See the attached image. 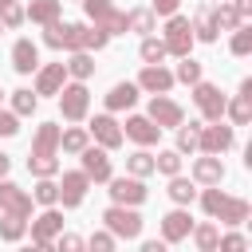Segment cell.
I'll use <instances>...</instances> for the list:
<instances>
[{"label":"cell","mask_w":252,"mask_h":252,"mask_svg":"<svg viewBox=\"0 0 252 252\" xmlns=\"http://www.w3.org/2000/svg\"><path fill=\"white\" fill-rule=\"evenodd\" d=\"M55 150H59V126H55V122H43V126L35 130L32 154H39V158H55Z\"/></svg>","instance_id":"22"},{"label":"cell","mask_w":252,"mask_h":252,"mask_svg":"<svg viewBox=\"0 0 252 252\" xmlns=\"http://www.w3.org/2000/svg\"><path fill=\"white\" fill-rule=\"evenodd\" d=\"M228 47H232V55H248V51H252V28H248V24H236Z\"/></svg>","instance_id":"38"},{"label":"cell","mask_w":252,"mask_h":252,"mask_svg":"<svg viewBox=\"0 0 252 252\" xmlns=\"http://www.w3.org/2000/svg\"><path fill=\"white\" fill-rule=\"evenodd\" d=\"M87 244H91V248H98V252H110V248H114V232H110V228H106V232H94Z\"/></svg>","instance_id":"45"},{"label":"cell","mask_w":252,"mask_h":252,"mask_svg":"<svg viewBox=\"0 0 252 252\" xmlns=\"http://www.w3.org/2000/svg\"><path fill=\"white\" fill-rule=\"evenodd\" d=\"M173 83H177L173 71H165L161 63H146L142 75H138V91H150V94H169Z\"/></svg>","instance_id":"13"},{"label":"cell","mask_w":252,"mask_h":252,"mask_svg":"<svg viewBox=\"0 0 252 252\" xmlns=\"http://www.w3.org/2000/svg\"><path fill=\"white\" fill-rule=\"evenodd\" d=\"M110 201L114 205H142L146 201V185H142V177H110Z\"/></svg>","instance_id":"10"},{"label":"cell","mask_w":252,"mask_h":252,"mask_svg":"<svg viewBox=\"0 0 252 252\" xmlns=\"http://www.w3.org/2000/svg\"><path fill=\"white\" fill-rule=\"evenodd\" d=\"M189 28H193V39H205V43H213V39H217V20H213V4H201Z\"/></svg>","instance_id":"23"},{"label":"cell","mask_w":252,"mask_h":252,"mask_svg":"<svg viewBox=\"0 0 252 252\" xmlns=\"http://www.w3.org/2000/svg\"><path fill=\"white\" fill-rule=\"evenodd\" d=\"M138 55H142L146 63H161V59H165V43H161L158 35H146L142 47H138Z\"/></svg>","instance_id":"39"},{"label":"cell","mask_w":252,"mask_h":252,"mask_svg":"<svg viewBox=\"0 0 252 252\" xmlns=\"http://www.w3.org/2000/svg\"><path fill=\"white\" fill-rule=\"evenodd\" d=\"M165 193H169V201H173V205H193V201H197V181H193V177H181V173H173Z\"/></svg>","instance_id":"25"},{"label":"cell","mask_w":252,"mask_h":252,"mask_svg":"<svg viewBox=\"0 0 252 252\" xmlns=\"http://www.w3.org/2000/svg\"><path fill=\"white\" fill-rule=\"evenodd\" d=\"M232 8H236V16H240V20H252V0H236Z\"/></svg>","instance_id":"49"},{"label":"cell","mask_w":252,"mask_h":252,"mask_svg":"<svg viewBox=\"0 0 252 252\" xmlns=\"http://www.w3.org/2000/svg\"><path fill=\"white\" fill-rule=\"evenodd\" d=\"M83 8H87V16H91L94 24H102V20L114 12V4H110V0H83Z\"/></svg>","instance_id":"43"},{"label":"cell","mask_w":252,"mask_h":252,"mask_svg":"<svg viewBox=\"0 0 252 252\" xmlns=\"http://www.w3.org/2000/svg\"><path fill=\"white\" fill-rule=\"evenodd\" d=\"M142 252H165V244H161V240H146V244H142Z\"/></svg>","instance_id":"50"},{"label":"cell","mask_w":252,"mask_h":252,"mask_svg":"<svg viewBox=\"0 0 252 252\" xmlns=\"http://www.w3.org/2000/svg\"><path fill=\"white\" fill-rule=\"evenodd\" d=\"M55 232H63V213L55 205H43V213L32 220V244L35 248H51Z\"/></svg>","instance_id":"7"},{"label":"cell","mask_w":252,"mask_h":252,"mask_svg":"<svg viewBox=\"0 0 252 252\" xmlns=\"http://www.w3.org/2000/svg\"><path fill=\"white\" fill-rule=\"evenodd\" d=\"M177 4H181V0H150V12H154V16H173Z\"/></svg>","instance_id":"47"},{"label":"cell","mask_w":252,"mask_h":252,"mask_svg":"<svg viewBox=\"0 0 252 252\" xmlns=\"http://www.w3.org/2000/svg\"><path fill=\"white\" fill-rule=\"evenodd\" d=\"M154 173H165V177L181 173V154H177V150H161V154L154 158Z\"/></svg>","instance_id":"35"},{"label":"cell","mask_w":252,"mask_h":252,"mask_svg":"<svg viewBox=\"0 0 252 252\" xmlns=\"http://www.w3.org/2000/svg\"><path fill=\"white\" fill-rule=\"evenodd\" d=\"M224 114L232 118V126H248V118H252V79H244L240 94L232 102H224Z\"/></svg>","instance_id":"18"},{"label":"cell","mask_w":252,"mask_h":252,"mask_svg":"<svg viewBox=\"0 0 252 252\" xmlns=\"http://www.w3.org/2000/svg\"><path fill=\"white\" fill-rule=\"evenodd\" d=\"M126 32H142V35H150V32H154V12H150V8H134V12H126Z\"/></svg>","instance_id":"31"},{"label":"cell","mask_w":252,"mask_h":252,"mask_svg":"<svg viewBox=\"0 0 252 252\" xmlns=\"http://www.w3.org/2000/svg\"><path fill=\"white\" fill-rule=\"evenodd\" d=\"M20 134V114L16 110H0V138H12Z\"/></svg>","instance_id":"44"},{"label":"cell","mask_w":252,"mask_h":252,"mask_svg":"<svg viewBox=\"0 0 252 252\" xmlns=\"http://www.w3.org/2000/svg\"><path fill=\"white\" fill-rule=\"evenodd\" d=\"M138 102V83H114L106 94V110H130Z\"/></svg>","instance_id":"24"},{"label":"cell","mask_w":252,"mask_h":252,"mask_svg":"<svg viewBox=\"0 0 252 252\" xmlns=\"http://www.w3.org/2000/svg\"><path fill=\"white\" fill-rule=\"evenodd\" d=\"M55 185H59V201H63V209H75V205H83L91 177H87L83 169H75V173H63V181H55Z\"/></svg>","instance_id":"14"},{"label":"cell","mask_w":252,"mask_h":252,"mask_svg":"<svg viewBox=\"0 0 252 252\" xmlns=\"http://www.w3.org/2000/svg\"><path fill=\"white\" fill-rule=\"evenodd\" d=\"M102 224L114 232V240H138L142 236V217L134 213V205H110L102 213Z\"/></svg>","instance_id":"3"},{"label":"cell","mask_w":252,"mask_h":252,"mask_svg":"<svg viewBox=\"0 0 252 252\" xmlns=\"http://www.w3.org/2000/svg\"><path fill=\"white\" fill-rule=\"evenodd\" d=\"M43 43L55 47V51H87V24H63V20H51L43 24Z\"/></svg>","instance_id":"2"},{"label":"cell","mask_w":252,"mask_h":252,"mask_svg":"<svg viewBox=\"0 0 252 252\" xmlns=\"http://www.w3.org/2000/svg\"><path fill=\"white\" fill-rule=\"evenodd\" d=\"M201 209L220 224H244L248 220V201L244 197H228L220 189H205L201 193Z\"/></svg>","instance_id":"1"},{"label":"cell","mask_w":252,"mask_h":252,"mask_svg":"<svg viewBox=\"0 0 252 252\" xmlns=\"http://www.w3.org/2000/svg\"><path fill=\"white\" fill-rule=\"evenodd\" d=\"M59 0H32L28 8H24V20H32V24H51V20H59Z\"/></svg>","instance_id":"26"},{"label":"cell","mask_w":252,"mask_h":252,"mask_svg":"<svg viewBox=\"0 0 252 252\" xmlns=\"http://www.w3.org/2000/svg\"><path fill=\"white\" fill-rule=\"evenodd\" d=\"M0 32H4V24H0Z\"/></svg>","instance_id":"53"},{"label":"cell","mask_w":252,"mask_h":252,"mask_svg":"<svg viewBox=\"0 0 252 252\" xmlns=\"http://www.w3.org/2000/svg\"><path fill=\"white\" fill-rule=\"evenodd\" d=\"M91 138L102 146V150H118L122 146V126L114 122V114H98L91 122Z\"/></svg>","instance_id":"15"},{"label":"cell","mask_w":252,"mask_h":252,"mask_svg":"<svg viewBox=\"0 0 252 252\" xmlns=\"http://www.w3.org/2000/svg\"><path fill=\"white\" fill-rule=\"evenodd\" d=\"M87 142H91V130H83V126L59 130V150H67V154H79V150H83Z\"/></svg>","instance_id":"30"},{"label":"cell","mask_w":252,"mask_h":252,"mask_svg":"<svg viewBox=\"0 0 252 252\" xmlns=\"http://www.w3.org/2000/svg\"><path fill=\"white\" fill-rule=\"evenodd\" d=\"M32 201H39V205H59V185H55L51 177H39V185H35Z\"/></svg>","instance_id":"41"},{"label":"cell","mask_w":252,"mask_h":252,"mask_svg":"<svg viewBox=\"0 0 252 252\" xmlns=\"http://www.w3.org/2000/svg\"><path fill=\"white\" fill-rule=\"evenodd\" d=\"M189 228H193V217L185 213V205H177V209L165 213V220H161V240H165V244H177V240L189 236Z\"/></svg>","instance_id":"16"},{"label":"cell","mask_w":252,"mask_h":252,"mask_svg":"<svg viewBox=\"0 0 252 252\" xmlns=\"http://www.w3.org/2000/svg\"><path fill=\"white\" fill-rule=\"evenodd\" d=\"M59 110H63L67 122H83V118H87V110H91V91L83 87V79L59 87Z\"/></svg>","instance_id":"4"},{"label":"cell","mask_w":252,"mask_h":252,"mask_svg":"<svg viewBox=\"0 0 252 252\" xmlns=\"http://www.w3.org/2000/svg\"><path fill=\"white\" fill-rule=\"evenodd\" d=\"M28 173H35V177H55V173H59V158H39V154H32V158H28Z\"/></svg>","instance_id":"37"},{"label":"cell","mask_w":252,"mask_h":252,"mask_svg":"<svg viewBox=\"0 0 252 252\" xmlns=\"http://www.w3.org/2000/svg\"><path fill=\"white\" fill-rule=\"evenodd\" d=\"M173 79H181V83H189V87H193V83L201 79V63H197L193 55H181V63H177V71H173Z\"/></svg>","instance_id":"40"},{"label":"cell","mask_w":252,"mask_h":252,"mask_svg":"<svg viewBox=\"0 0 252 252\" xmlns=\"http://www.w3.org/2000/svg\"><path fill=\"white\" fill-rule=\"evenodd\" d=\"M63 67H67L71 79H91V75H94V59H91L87 51H71V59H67Z\"/></svg>","instance_id":"29"},{"label":"cell","mask_w":252,"mask_h":252,"mask_svg":"<svg viewBox=\"0 0 252 252\" xmlns=\"http://www.w3.org/2000/svg\"><path fill=\"white\" fill-rule=\"evenodd\" d=\"M161 43H165V55H189V47H193V28H189V20L185 16H169L165 20V35H161Z\"/></svg>","instance_id":"5"},{"label":"cell","mask_w":252,"mask_h":252,"mask_svg":"<svg viewBox=\"0 0 252 252\" xmlns=\"http://www.w3.org/2000/svg\"><path fill=\"white\" fill-rule=\"evenodd\" d=\"M0 98H4V91H0Z\"/></svg>","instance_id":"52"},{"label":"cell","mask_w":252,"mask_h":252,"mask_svg":"<svg viewBox=\"0 0 252 252\" xmlns=\"http://www.w3.org/2000/svg\"><path fill=\"white\" fill-rule=\"evenodd\" d=\"M197 134H201V122L177 126V154H197Z\"/></svg>","instance_id":"33"},{"label":"cell","mask_w":252,"mask_h":252,"mask_svg":"<svg viewBox=\"0 0 252 252\" xmlns=\"http://www.w3.org/2000/svg\"><path fill=\"white\" fill-rule=\"evenodd\" d=\"M189 236H193V244H197L201 252H213V248H217V240H220V228L205 220V224H193V228H189Z\"/></svg>","instance_id":"28"},{"label":"cell","mask_w":252,"mask_h":252,"mask_svg":"<svg viewBox=\"0 0 252 252\" xmlns=\"http://www.w3.org/2000/svg\"><path fill=\"white\" fill-rule=\"evenodd\" d=\"M83 244H87V240L75 236V232H63V236H59V248H67V252H75V248H83Z\"/></svg>","instance_id":"48"},{"label":"cell","mask_w":252,"mask_h":252,"mask_svg":"<svg viewBox=\"0 0 252 252\" xmlns=\"http://www.w3.org/2000/svg\"><path fill=\"white\" fill-rule=\"evenodd\" d=\"M35 106H39V94H35V91H28V87L12 91V110H16V114H32Z\"/></svg>","instance_id":"36"},{"label":"cell","mask_w":252,"mask_h":252,"mask_svg":"<svg viewBox=\"0 0 252 252\" xmlns=\"http://www.w3.org/2000/svg\"><path fill=\"white\" fill-rule=\"evenodd\" d=\"M63 83H67V67H63V63H47V67H39V75H35V94H59Z\"/></svg>","instance_id":"21"},{"label":"cell","mask_w":252,"mask_h":252,"mask_svg":"<svg viewBox=\"0 0 252 252\" xmlns=\"http://www.w3.org/2000/svg\"><path fill=\"white\" fill-rule=\"evenodd\" d=\"M244 244H248V240H244L240 232H228V236H220V240H217V248H224V252H240Z\"/></svg>","instance_id":"46"},{"label":"cell","mask_w":252,"mask_h":252,"mask_svg":"<svg viewBox=\"0 0 252 252\" xmlns=\"http://www.w3.org/2000/svg\"><path fill=\"white\" fill-rule=\"evenodd\" d=\"M193 181H197V185H220V181H224L220 154H201V158L193 161Z\"/></svg>","instance_id":"17"},{"label":"cell","mask_w":252,"mask_h":252,"mask_svg":"<svg viewBox=\"0 0 252 252\" xmlns=\"http://www.w3.org/2000/svg\"><path fill=\"white\" fill-rule=\"evenodd\" d=\"M193 102H197V110L205 114V122H217V118H224V94H220V87H213V83H193Z\"/></svg>","instance_id":"6"},{"label":"cell","mask_w":252,"mask_h":252,"mask_svg":"<svg viewBox=\"0 0 252 252\" xmlns=\"http://www.w3.org/2000/svg\"><path fill=\"white\" fill-rule=\"evenodd\" d=\"M79 158H83V173L91 177V181H110L114 173H110V158H106V150L102 146H83L79 150Z\"/></svg>","instance_id":"11"},{"label":"cell","mask_w":252,"mask_h":252,"mask_svg":"<svg viewBox=\"0 0 252 252\" xmlns=\"http://www.w3.org/2000/svg\"><path fill=\"white\" fill-rule=\"evenodd\" d=\"M232 142H236V134H232V126H224L220 118H217L213 126H201V134H197V150H201V154H224Z\"/></svg>","instance_id":"8"},{"label":"cell","mask_w":252,"mask_h":252,"mask_svg":"<svg viewBox=\"0 0 252 252\" xmlns=\"http://www.w3.org/2000/svg\"><path fill=\"white\" fill-rule=\"evenodd\" d=\"M154 126H161V130H173V126H181L185 122V110L173 102V98H165V94H154L150 98V114H146Z\"/></svg>","instance_id":"9"},{"label":"cell","mask_w":252,"mask_h":252,"mask_svg":"<svg viewBox=\"0 0 252 252\" xmlns=\"http://www.w3.org/2000/svg\"><path fill=\"white\" fill-rule=\"evenodd\" d=\"M126 169H130L134 177H150V173H154V154H146V150H134V154L126 158Z\"/></svg>","instance_id":"34"},{"label":"cell","mask_w":252,"mask_h":252,"mask_svg":"<svg viewBox=\"0 0 252 252\" xmlns=\"http://www.w3.org/2000/svg\"><path fill=\"white\" fill-rule=\"evenodd\" d=\"M0 213L32 217V193H24L20 185H12V181H4V177H0Z\"/></svg>","instance_id":"12"},{"label":"cell","mask_w":252,"mask_h":252,"mask_svg":"<svg viewBox=\"0 0 252 252\" xmlns=\"http://www.w3.org/2000/svg\"><path fill=\"white\" fill-rule=\"evenodd\" d=\"M24 232H28V217H12V213L0 217V240L16 244V240H24Z\"/></svg>","instance_id":"27"},{"label":"cell","mask_w":252,"mask_h":252,"mask_svg":"<svg viewBox=\"0 0 252 252\" xmlns=\"http://www.w3.org/2000/svg\"><path fill=\"white\" fill-rule=\"evenodd\" d=\"M0 24H4V28H20V24H24V8H20L16 0L0 4Z\"/></svg>","instance_id":"42"},{"label":"cell","mask_w":252,"mask_h":252,"mask_svg":"<svg viewBox=\"0 0 252 252\" xmlns=\"http://www.w3.org/2000/svg\"><path fill=\"white\" fill-rule=\"evenodd\" d=\"M158 134H161V126H154L146 114L126 118V130H122V138H134L138 146H154V142H158Z\"/></svg>","instance_id":"19"},{"label":"cell","mask_w":252,"mask_h":252,"mask_svg":"<svg viewBox=\"0 0 252 252\" xmlns=\"http://www.w3.org/2000/svg\"><path fill=\"white\" fill-rule=\"evenodd\" d=\"M8 169H12V158H8V154H0V177H8Z\"/></svg>","instance_id":"51"},{"label":"cell","mask_w":252,"mask_h":252,"mask_svg":"<svg viewBox=\"0 0 252 252\" xmlns=\"http://www.w3.org/2000/svg\"><path fill=\"white\" fill-rule=\"evenodd\" d=\"M213 20H217V32H232L236 24H244L232 4H213Z\"/></svg>","instance_id":"32"},{"label":"cell","mask_w":252,"mask_h":252,"mask_svg":"<svg viewBox=\"0 0 252 252\" xmlns=\"http://www.w3.org/2000/svg\"><path fill=\"white\" fill-rule=\"evenodd\" d=\"M12 67H16L20 75H32V71L39 67V47H35L32 39H16V43H12Z\"/></svg>","instance_id":"20"}]
</instances>
